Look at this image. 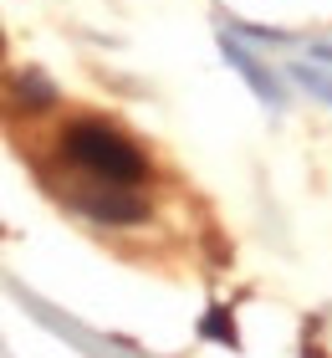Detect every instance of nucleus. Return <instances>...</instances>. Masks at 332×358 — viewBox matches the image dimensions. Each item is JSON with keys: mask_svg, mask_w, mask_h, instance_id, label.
Returning <instances> with one entry per match:
<instances>
[{"mask_svg": "<svg viewBox=\"0 0 332 358\" xmlns=\"http://www.w3.org/2000/svg\"><path fill=\"white\" fill-rule=\"evenodd\" d=\"M62 154L72 159V164H82L87 174L108 179V185H138V179L148 174V159L138 143H128L118 128L97 123V118H82L62 134Z\"/></svg>", "mask_w": 332, "mask_h": 358, "instance_id": "1", "label": "nucleus"}, {"mask_svg": "<svg viewBox=\"0 0 332 358\" xmlns=\"http://www.w3.org/2000/svg\"><path fill=\"white\" fill-rule=\"evenodd\" d=\"M6 292H10V297L21 302V307H26V313L36 317V322H41V328H52L57 338H66V343H72L77 353H87V358H143V353L133 348V343H123V338H103V333L82 328L77 317H66L62 307H52V302H41L36 292H26L21 282H6Z\"/></svg>", "mask_w": 332, "mask_h": 358, "instance_id": "2", "label": "nucleus"}, {"mask_svg": "<svg viewBox=\"0 0 332 358\" xmlns=\"http://www.w3.org/2000/svg\"><path fill=\"white\" fill-rule=\"evenodd\" d=\"M220 52H225V62H230V67H236V72L245 77V83H251V92H256V97H261V103L271 108V113H281V108H287V87H281V77H276L271 67H266V62H261L256 52H245L236 31H220Z\"/></svg>", "mask_w": 332, "mask_h": 358, "instance_id": "3", "label": "nucleus"}, {"mask_svg": "<svg viewBox=\"0 0 332 358\" xmlns=\"http://www.w3.org/2000/svg\"><path fill=\"white\" fill-rule=\"evenodd\" d=\"M66 200H72L82 215H92V220H103V225H133V220H143L148 215V205L138 200V194H128V189H66Z\"/></svg>", "mask_w": 332, "mask_h": 358, "instance_id": "4", "label": "nucleus"}, {"mask_svg": "<svg viewBox=\"0 0 332 358\" xmlns=\"http://www.w3.org/2000/svg\"><path fill=\"white\" fill-rule=\"evenodd\" d=\"M291 77H296V83H302L312 97H322V103L332 108V77H327L322 67H291Z\"/></svg>", "mask_w": 332, "mask_h": 358, "instance_id": "5", "label": "nucleus"}, {"mask_svg": "<svg viewBox=\"0 0 332 358\" xmlns=\"http://www.w3.org/2000/svg\"><path fill=\"white\" fill-rule=\"evenodd\" d=\"M205 338H220V343L236 348V322H230L220 307H215V317H205Z\"/></svg>", "mask_w": 332, "mask_h": 358, "instance_id": "6", "label": "nucleus"}, {"mask_svg": "<svg viewBox=\"0 0 332 358\" xmlns=\"http://www.w3.org/2000/svg\"><path fill=\"white\" fill-rule=\"evenodd\" d=\"M312 57H317V62H332V46H312Z\"/></svg>", "mask_w": 332, "mask_h": 358, "instance_id": "7", "label": "nucleus"}]
</instances>
